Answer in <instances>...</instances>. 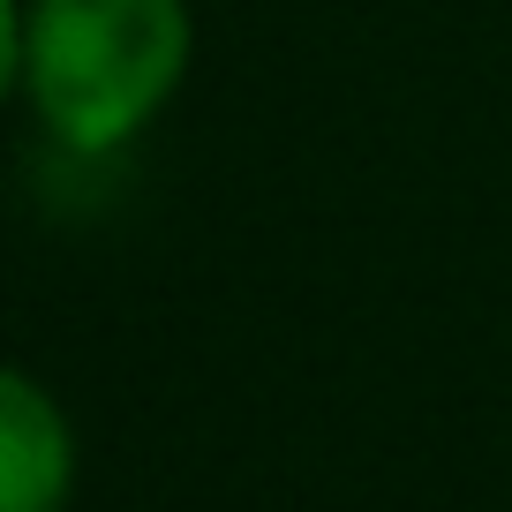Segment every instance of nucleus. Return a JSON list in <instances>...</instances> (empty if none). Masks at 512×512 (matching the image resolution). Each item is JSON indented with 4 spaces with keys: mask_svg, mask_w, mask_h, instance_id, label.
<instances>
[{
    "mask_svg": "<svg viewBox=\"0 0 512 512\" xmlns=\"http://www.w3.org/2000/svg\"><path fill=\"white\" fill-rule=\"evenodd\" d=\"M76 490V430L38 377L0 362V512H61Z\"/></svg>",
    "mask_w": 512,
    "mask_h": 512,
    "instance_id": "f03ea898",
    "label": "nucleus"
},
{
    "mask_svg": "<svg viewBox=\"0 0 512 512\" xmlns=\"http://www.w3.org/2000/svg\"><path fill=\"white\" fill-rule=\"evenodd\" d=\"M23 83V0H0V98Z\"/></svg>",
    "mask_w": 512,
    "mask_h": 512,
    "instance_id": "7ed1b4c3",
    "label": "nucleus"
},
{
    "mask_svg": "<svg viewBox=\"0 0 512 512\" xmlns=\"http://www.w3.org/2000/svg\"><path fill=\"white\" fill-rule=\"evenodd\" d=\"M189 76L181 0H31L23 8V91L61 151H121Z\"/></svg>",
    "mask_w": 512,
    "mask_h": 512,
    "instance_id": "f257e3e1",
    "label": "nucleus"
}]
</instances>
